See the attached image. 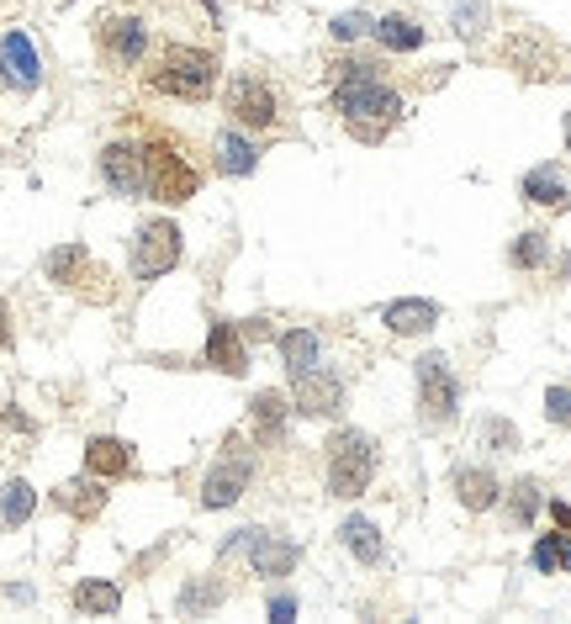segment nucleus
<instances>
[{"instance_id": "obj_1", "label": "nucleus", "mask_w": 571, "mask_h": 624, "mask_svg": "<svg viewBox=\"0 0 571 624\" xmlns=\"http://www.w3.org/2000/svg\"><path fill=\"white\" fill-rule=\"evenodd\" d=\"M334 112L344 117L349 138L381 143L402 117V96L381 80V64H339L334 80Z\"/></svg>"}, {"instance_id": "obj_2", "label": "nucleus", "mask_w": 571, "mask_h": 624, "mask_svg": "<svg viewBox=\"0 0 571 624\" xmlns=\"http://www.w3.org/2000/svg\"><path fill=\"white\" fill-rule=\"evenodd\" d=\"M217 75H223V64H217L212 48L170 43L154 59V69H149V90L175 96V101H207L212 90H217Z\"/></svg>"}, {"instance_id": "obj_3", "label": "nucleus", "mask_w": 571, "mask_h": 624, "mask_svg": "<svg viewBox=\"0 0 571 624\" xmlns=\"http://www.w3.org/2000/svg\"><path fill=\"white\" fill-rule=\"evenodd\" d=\"M143 175H149V191L143 196L164 201V207H180V201H191L201 191V170L186 159V149L164 133H154L143 143Z\"/></svg>"}, {"instance_id": "obj_4", "label": "nucleus", "mask_w": 571, "mask_h": 624, "mask_svg": "<svg viewBox=\"0 0 571 624\" xmlns=\"http://www.w3.org/2000/svg\"><path fill=\"white\" fill-rule=\"evenodd\" d=\"M376 476V439L365 429H339L328 439V492L334 498H360Z\"/></svg>"}, {"instance_id": "obj_5", "label": "nucleus", "mask_w": 571, "mask_h": 624, "mask_svg": "<svg viewBox=\"0 0 571 624\" xmlns=\"http://www.w3.org/2000/svg\"><path fill=\"white\" fill-rule=\"evenodd\" d=\"M413 381H418V413H423V424H429V429L455 424L460 387H455V376H450V360L439 355V350H429L413 365Z\"/></svg>"}, {"instance_id": "obj_6", "label": "nucleus", "mask_w": 571, "mask_h": 624, "mask_svg": "<svg viewBox=\"0 0 571 624\" xmlns=\"http://www.w3.org/2000/svg\"><path fill=\"white\" fill-rule=\"evenodd\" d=\"M180 228L170 217H154V223H143L138 238H133V275L138 281H159V275H170L180 265Z\"/></svg>"}, {"instance_id": "obj_7", "label": "nucleus", "mask_w": 571, "mask_h": 624, "mask_svg": "<svg viewBox=\"0 0 571 624\" xmlns=\"http://www.w3.org/2000/svg\"><path fill=\"white\" fill-rule=\"evenodd\" d=\"M249 476H254V455L244 450V439L233 434L228 450H223V461H217L207 471V482H201V508H233L238 498H244Z\"/></svg>"}, {"instance_id": "obj_8", "label": "nucleus", "mask_w": 571, "mask_h": 624, "mask_svg": "<svg viewBox=\"0 0 571 624\" xmlns=\"http://www.w3.org/2000/svg\"><path fill=\"white\" fill-rule=\"evenodd\" d=\"M228 117L238 127H254V133H265V127H275V117H281V106H275V90L260 80V75H238L228 85Z\"/></svg>"}, {"instance_id": "obj_9", "label": "nucleus", "mask_w": 571, "mask_h": 624, "mask_svg": "<svg viewBox=\"0 0 571 624\" xmlns=\"http://www.w3.org/2000/svg\"><path fill=\"white\" fill-rule=\"evenodd\" d=\"M291 408L307 418H339L344 413V381L323 365H312L307 376H291Z\"/></svg>"}, {"instance_id": "obj_10", "label": "nucleus", "mask_w": 571, "mask_h": 624, "mask_svg": "<svg viewBox=\"0 0 571 624\" xmlns=\"http://www.w3.org/2000/svg\"><path fill=\"white\" fill-rule=\"evenodd\" d=\"M101 180L117 196H143L149 191V175H143V143L133 138H112L101 149Z\"/></svg>"}, {"instance_id": "obj_11", "label": "nucleus", "mask_w": 571, "mask_h": 624, "mask_svg": "<svg viewBox=\"0 0 571 624\" xmlns=\"http://www.w3.org/2000/svg\"><path fill=\"white\" fill-rule=\"evenodd\" d=\"M96 38H101V53L112 64H122V69H133L143 53H149V27L138 22V16H101V27H96Z\"/></svg>"}, {"instance_id": "obj_12", "label": "nucleus", "mask_w": 571, "mask_h": 624, "mask_svg": "<svg viewBox=\"0 0 571 624\" xmlns=\"http://www.w3.org/2000/svg\"><path fill=\"white\" fill-rule=\"evenodd\" d=\"M0 69L16 90H38L43 85V64H38V48H32L27 32H6L0 38Z\"/></svg>"}, {"instance_id": "obj_13", "label": "nucleus", "mask_w": 571, "mask_h": 624, "mask_svg": "<svg viewBox=\"0 0 571 624\" xmlns=\"http://www.w3.org/2000/svg\"><path fill=\"white\" fill-rule=\"evenodd\" d=\"M85 471L101 476V482H122V476H133V445H122L112 434H96L85 445Z\"/></svg>"}, {"instance_id": "obj_14", "label": "nucleus", "mask_w": 571, "mask_h": 624, "mask_svg": "<svg viewBox=\"0 0 571 624\" xmlns=\"http://www.w3.org/2000/svg\"><path fill=\"white\" fill-rule=\"evenodd\" d=\"M53 503H59L64 513H69V519H101V508H106V482H101V476H75V482H64L59 492H53Z\"/></svg>"}, {"instance_id": "obj_15", "label": "nucleus", "mask_w": 571, "mask_h": 624, "mask_svg": "<svg viewBox=\"0 0 571 624\" xmlns=\"http://www.w3.org/2000/svg\"><path fill=\"white\" fill-rule=\"evenodd\" d=\"M207 365L212 371H223V376H244L249 371V344L238 339V328L217 318L212 323V334H207Z\"/></svg>"}, {"instance_id": "obj_16", "label": "nucleus", "mask_w": 571, "mask_h": 624, "mask_svg": "<svg viewBox=\"0 0 571 624\" xmlns=\"http://www.w3.org/2000/svg\"><path fill=\"white\" fill-rule=\"evenodd\" d=\"M286 413H291V397H281V392H260L249 402V429L265 450H275L286 439Z\"/></svg>"}, {"instance_id": "obj_17", "label": "nucleus", "mask_w": 571, "mask_h": 624, "mask_svg": "<svg viewBox=\"0 0 571 624\" xmlns=\"http://www.w3.org/2000/svg\"><path fill=\"white\" fill-rule=\"evenodd\" d=\"M43 270H48V281H59V286H85V281H106L101 270H90V249L85 244H59L43 260Z\"/></svg>"}, {"instance_id": "obj_18", "label": "nucleus", "mask_w": 571, "mask_h": 624, "mask_svg": "<svg viewBox=\"0 0 571 624\" xmlns=\"http://www.w3.org/2000/svg\"><path fill=\"white\" fill-rule=\"evenodd\" d=\"M455 498L466 513H487L497 498H503V487H497V476L487 466H460L455 471Z\"/></svg>"}, {"instance_id": "obj_19", "label": "nucleus", "mask_w": 571, "mask_h": 624, "mask_svg": "<svg viewBox=\"0 0 571 624\" xmlns=\"http://www.w3.org/2000/svg\"><path fill=\"white\" fill-rule=\"evenodd\" d=\"M302 561V550L291 545V540H275V535H260L249 545V566H254V577H286L291 566Z\"/></svg>"}, {"instance_id": "obj_20", "label": "nucleus", "mask_w": 571, "mask_h": 624, "mask_svg": "<svg viewBox=\"0 0 571 624\" xmlns=\"http://www.w3.org/2000/svg\"><path fill=\"white\" fill-rule=\"evenodd\" d=\"M281 360H286V376H307L312 365H323V339L312 328H286L281 334Z\"/></svg>"}, {"instance_id": "obj_21", "label": "nucleus", "mask_w": 571, "mask_h": 624, "mask_svg": "<svg viewBox=\"0 0 571 624\" xmlns=\"http://www.w3.org/2000/svg\"><path fill=\"white\" fill-rule=\"evenodd\" d=\"M392 334H429V328L439 323V307L434 302H423V297H402L386 307V318H381Z\"/></svg>"}, {"instance_id": "obj_22", "label": "nucleus", "mask_w": 571, "mask_h": 624, "mask_svg": "<svg viewBox=\"0 0 571 624\" xmlns=\"http://www.w3.org/2000/svg\"><path fill=\"white\" fill-rule=\"evenodd\" d=\"M524 201H534V207H550V212H566V207H571V191H566V180L550 170V164H540V170L524 175Z\"/></svg>"}, {"instance_id": "obj_23", "label": "nucleus", "mask_w": 571, "mask_h": 624, "mask_svg": "<svg viewBox=\"0 0 571 624\" xmlns=\"http://www.w3.org/2000/svg\"><path fill=\"white\" fill-rule=\"evenodd\" d=\"M254 164H260V149H254L244 133H233V127H228V133L217 138V170H223V175H249Z\"/></svg>"}, {"instance_id": "obj_24", "label": "nucleus", "mask_w": 571, "mask_h": 624, "mask_svg": "<svg viewBox=\"0 0 571 624\" xmlns=\"http://www.w3.org/2000/svg\"><path fill=\"white\" fill-rule=\"evenodd\" d=\"M75 609L80 614H117L122 609V587L101 582V577H85V582H75Z\"/></svg>"}, {"instance_id": "obj_25", "label": "nucleus", "mask_w": 571, "mask_h": 624, "mask_svg": "<svg viewBox=\"0 0 571 624\" xmlns=\"http://www.w3.org/2000/svg\"><path fill=\"white\" fill-rule=\"evenodd\" d=\"M32 508H38V492H32V482H22V476H11L6 487H0V519H6V529L27 524Z\"/></svg>"}, {"instance_id": "obj_26", "label": "nucleus", "mask_w": 571, "mask_h": 624, "mask_svg": "<svg viewBox=\"0 0 571 624\" xmlns=\"http://www.w3.org/2000/svg\"><path fill=\"white\" fill-rule=\"evenodd\" d=\"M508 265L513 270H545L550 265V233H540V228L519 233V238H513V249H508Z\"/></svg>"}, {"instance_id": "obj_27", "label": "nucleus", "mask_w": 571, "mask_h": 624, "mask_svg": "<svg viewBox=\"0 0 571 624\" xmlns=\"http://www.w3.org/2000/svg\"><path fill=\"white\" fill-rule=\"evenodd\" d=\"M371 32H376V43H381L386 53H408V48H418V43H423V27H418V22H408V16H381V22H376Z\"/></svg>"}, {"instance_id": "obj_28", "label": "nucleus", "mask_w": 571, "mask_h": 624, "mask_svg": "<svg viewBox=\"0 0 571 624\" xmlns=\"http://www.w3.org/2000/svg\"><path fill=\"white\" fill-rule=\"evenodd\" d=\"M339 535H344V545H349V556H355V561H365V566L381 561V529L371 519H349Z\"/></svg>"}, {"instance_id": "obj_29", "label": "nucleus", "mask_w": 571, "mask_h": 624, "mask_svg": "<svg viewBox=\"0 0 571 624\" xmlns=\"http://www.w3.org/2000/svg\"><path fill=\"white\" fill-rule=\"evenodd\" d=\"M540 503H545L540 482H534V476H524V482H513V492H508V519L519 524V529H529L534 513H540Z\"/></svg>"}, {"instance_id": "obj_30", "label": "nucleus", "mask_w": 571, "mask_h": 624, "mask_svg": "<svg viewBox=\"0 0 571 624\" xmlns=\"http://www.w3.org/2000/svg\"><path fill=\"white\" fill-rule=\"evenodd\" d=\"M223 603V582H191L186 593H180V614H207Z\"/></svg>"}, {"instance_id": "obj_31", "label": "nucleus", "mask_w": 571, "mask_h": 624, "mask_svg": "<svg viewBox=\"0 0 571 624\" xmlns=\"http://www.w3.org/2000/svg\"><path fill=\"white\" fill-rule=\"evenodd\" d=\"M376 22L365 11H344V16H334V38L339 43H355V38H365V32H371Z\"/></svg>"}, {"instance_id": "obj_32", "label": "nucleus", "mask_w": 571, "mask_h": 624, "mask_svg": "<svg viewBox=\"0 0 571 624\" xmlns=\"http://www.w3.org/2000/svg\"><path fill=\"white\" fill-rule=\"evenodd\" d=\"M545 418H550V424H561V429H571V387H550L545 392Z\"/></svg>"}, {"instance_id": "obj_33", "label": "nucleus", "mask_w": 571, "mask_h": 624, "mask_svg": "<svg viewBox=\"0 0 571 624\" xmlns=\"http://www.w3.org/2000/svg\"><path fill=\"white\" fill-rule=\"evenodd\" d=\"M487 445H497V450H519V429L508 424V418H487Z\"/></svg>"}, {"instance_id": "obj_34", "label": "nucleus", "mask_w": 571, "mask_h": 624, "mask_svg": "<svg viewBox=\"0 0 571 624\" xmlns=\"http://www.w3.org/2000/svg\"><path fill=\"white\" fill-rule=\"evenodd\" d=\"M561 566V535H545L534 545V572H556Z\"/></svg>"}, {"instance_id": "obj_35", "label": "nucleus", "mask_w": 571, "mask_h": 624, "mask_svg": "<svg viewBox=\"0 0 571 624\" xmlns=\"http://www.w3.org/2000/svg\"><path fill=\"white\" fill-rule=\"evenodd\" d=\"M297 614V598H270V619H291Z\"/></svg>"}, {"instance_id": "obj_36", "label": "nucleus", "mask_w": 571, "mask_h": 624, "mask_svg": "<svg viewBox=\"0 0 571 624\" xmlns=\"http://www.w3.org/2000/svg\"><path fill=\"white\" fill-rule=\"evenodd\" d=\"M0 350H11V307L0 302Z\"/></svg>"}, {"instance_id": "obj_37", "label": "nucleus", "mask_w": 571, "mask_h": 624, "mask_svg": "<svg viewBox=\"0 0 571 624\" xmlns=\"http://www.w3.org/2000/svg\"><path fill=\"white\" fill-rule=\"evenodd\" d=\"M550 519H556L566 535H571V503H550Z\"/></svg>"}, {"instance_id": "obj_38", "label": "nucleus", "mask_w": 571, "mask_h": 624, "mask_svg": "<svg viewBox=\"0 0 571 624\" xmlns=\"http://www.w3.org/2000/svg\"><path fill=\"white\" fill-rule=\"evenodd\" d=\"M561 566L571 572V535H561Z\"/></svg>"}, {"instance_id": "obj_39", "label": "nucleus", "mask_w": 571, "mask_h": 624, "mask_svg": "<svg viewBox=\"0 0 571 624\" xmlns=\"http://www.w3.org/2000/svg\"><path fill=\"white\" fill-rule=\"evenodd\" d=\"M566 149H571V112H566Z\"/></svg>"}]
</instances>
